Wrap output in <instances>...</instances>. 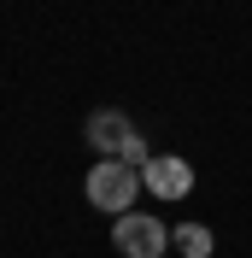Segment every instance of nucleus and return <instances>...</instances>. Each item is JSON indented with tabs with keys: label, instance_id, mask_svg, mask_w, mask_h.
Returning <instances> with one entry per match:
<instances>
[{
	"label": "nucleus",
	"instance_id": "39448f33",
	"mask_svg": "<svg viewBox=\"0 0 252 258\" xmlns=\"http://www.w3.org/2000/svg\"><path fill=\"white\" fill-rule=\"evenodd\" d=\"M170 246L182 258H211V252H217V235H211L205 223H176L170 229Z\"/></svg>",
	"mask_w": 252,
	"mask_h": 258
},
{
	"label": "nucleus",
	"instance_id": "f257e3e1",
	"mask_svg": "<svg viewBox=\"0 0 252 258\" xmlns=\"http://www.w3.org/2000/svg\"><path fill=\"white\" fill-rule=\"evenodd\" d=\"M82 194H88V206H94V211L123 217V211H135V200H141V170L123 164V159H94Z\"/></svg>",
	"mask_w": 252,
	"mask_h": 258
},
{
	"label": "nucleus",
	"instance_id": "20e7f679",
	"mask_svg": "<svg viewBox=\"0 0 252 258\" xmlns=\"http://www.w3.org/2000/svg\"><path fill=\"white\" fill-rule=\"evenodd\" d=\"M82 135H88V147H94L100 159H123V147L141 135V129L129 123V112H117V106H106V112H94L88 123H82Z\"/></svg>",
	"mask_w": 252,
	"mask_h": 258
},
{
	"label": "nucleus",
	"instance_id": "7ed1b4c3",
	"mask_svg": "<svg viewBox=\"0 0 252 258\" xmlns=\"http://www.w3.org/2000/svg\"><path fill=\"white\" fill-rule=\"evenodd\" d=\"M141 188L153 194V200H188L194 194V164L182 159V153H158V159L141 164Z\"/></svg>",
	"mask_w": 252,
	"mask_h": 258
},
{
	"label": "nucleus",
	"instance_id": "f03ea898",
	"mask_svg": "<svg viewBox=\"0 0 252 258\" xmlns=\"http://www.w3.org/2000/svg\"><path fill=\"white\" fill-rule=\"evenodd\" d=\"M111 246L123 258H164L170 252V229L147 217V211H123V217H111Z\"/></svg>",
	"mask_w": 252,
	"mask_h": 258
}]
</instances>
